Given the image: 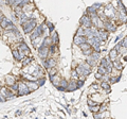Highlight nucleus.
Segmentation results:
<instances>
[{"mask_svg":"<svg viewBox=\"0 0 127 119\" xmlns=\"http://www.w3.org/2000/svg\"><path fill=\"white\" fill-rule=\"evenodd\" d=\"M22 24V29H23V32L26 34H30L32 30L36 27V24H37V21L36 19H34V18H30L29 17V19H28L27 21H24L23 24Z\"/></svg>","mask_w":127,"mask_h":119,"instance_id":"nucleus-1","label":"nucleus"},{"mask_svg":"<svg viewBox=\"0 0 127 119\" xmlns=\"http://www.w3.org/2000/svg\"><path fill=\"white\" fill-rule=\"evenodd\" d=\"M44 32H45V30H44V24H39V26H36L35 27L33 30H32V32H31V35H30V38H31V41H33V39H35V38H37V37H40L42 34H44Z\"/></svg>","mask_w":127,"mask_h":119,"instance_id":"nucleus-2","label":"nucleus"},{"mask_svg":"<svg viewBox=\"0 0 127 119\" xmlns=\"http://www.w3.org/2000/svg\"><path fill=\"white\" fill-rule=\"evenodd\" d=\"M18 96H24V95H29L31 93L29 87L27 86V84H24V83L20 82L19 83V86H18Z\"/></svg>","mask_w":127,"mask_h":119,"instance_id":"nucleus-3","label":"nucleus"},{"mask_svg":"<svg viewBox=\"0 0 127 119\" xmlns=\"http://www.w3.org/2000/svg\"><path fill=\"white\" fill-rule=\"evenodd\" d=\"M0 94H1L3 97H5L6 100L15 98V95L13 94V91H11V89H8L6 87H1V88H0Z\"/></svg>","mask_w":127,"mask_h":119,"instance_id":"nucleus-4","label":"nucleus"},{"mask_svg":"<svg viewBox=\"0 0 127 119\" xmlns=\"http://www.w3.org/2000/svg\"><path fill=\"white\" fill-rule=\"evenodd\" d=\"M38 55L39 57H41L42 60L47 59V56L49 54V47H45V46H40L38 47Z\"/></svg>","mask_w":127,"mask_h":119,"instance_id":"nucleus-5","label":"nucleus"},{"mask_svg":"<svg viewBox=\"0 0 127 119\" xmlns=\"http://www.w3.org/2000/svg\"><path fill=\"white\" fill-rule=\"evenodd\" d=\"M12 54H13V57L15 59L16 61H22V59L24 57V53L19 51L18 49H14L12 50Z\"/></svg>","mask_w":127,"mask_h":119,"instance_id":"nucleus-6","label":"nucleus"},{"mask_svg":"<svg viewBox=\"0 0 127 119\" xmlns=\"http://www.w3.org/2000/svg\"><path fill=\"white\" fill-rule=\"evenodd\" d=\"M80 23H82V24L85 28H91V26H92V21H91V19L88 16H84L80 19Z\"/></svg>","mask_w":127,"mask_h":119,"instance_id":"nucleus-7","label":"nucleus"},{"mask_svg":"<svg viewBox=\"0 0 127 119\" xmlns=\"http://www.w3.org/2000/svg\"><path fill=\"white\" fill-rule=\"evenodd\" d=\"M56 65V61L55 59H53V57H51V59H48L47 61H44V66L46 68H51V67H55Z\"/></svg>","mask_w":127,"mask_h":119,"instance_id":"nucleus-8","label":"nucleus"},{"mask_svg":"<svg viewBox=\"0 0 127 119\" xmlns=\"http://www.w3.org/2000/svg\"><path fill=\"white\" fill-rule=\"evenodd\" d=\"M85 42H87V38L85 37L84 35H76V36L74 37V44H76V45H80Z\"/></svg>","mask_w":127,"mask_h":119,"instance_id":"nucleus-9","label":"nucleus"},{"mask_svg":"<svg viewBox=\"0 0 127 119\" xmlns=\"http://www.w3.org/2000/svg\"><path fill=\"white\" fill-rule=\"evenodd\" d=\"M27 86L29 87L30 92H35L38 87H39V85H38V83H37V82H32V81L28 82V83H27Z\"/></svg>","mask_w":127,"mask_h":119,"instance_id":"nucleus-10","label":"nucleus"},{"mask_svg":"<svg viewBox=\"0 0 127 119\" xmlns=\"http://www.w3.org/2000/svg\"><path fill=\"white\" fill-rule=\"evenodd\" d=\"M18 50H19V51H21V52L28 53V52H29V47H28V45L24 42H20L18 44Z\"/></svg>","mask_w":127,"mask_h":119,"instance_id":"nucleus-11","label":"nucleus"},{"mask_svg":"<svg viewBox=\"0 0 127 119\" xmlns=\"http://www.w3.org/2000/svg\"><path fill=\"white\" fill-rule=\"evenodd\" d=\"M15 83V78L13 75H6L5 77V84L6 86H11Z\"/></svg>","mask_w":127,"mask_h":119,"instance_id":"nucleus-12","label":"nucleus"},{"mask_svg":"<svg viewBox=\"0 0 127 119\" xmlns=\"http://www.w3.org/2000/svg\"><path fill=\"white\" fill-rule=\"evenodd\" d=\"M10 24H12V21H11L9 18H6V17H3V19L1 20V23H0V27H1L2 29H5Z\"/></svg>","mask_w":127,"mask_h":119,"instance_id":"nucleus-13","label":"nucleus"},{"mask_svg":"<svg viewBox=\"0 0 127 119\" xmlns=\"http://www.w3.org/2000/svg\"><path fill=\"white\" fill-rule=\"evenodd\" d=\"M66 89H67V91H69V92H73V91H75V89H77V85H76V83H75V82H71V83H69Z\"/></svg>","mask_w":127,"mask_h":119,"instance_id":"nucleus-14","label":"nucleus"},{"mask_svg":"<svg viewBox=\"0 0 127 119\" xmlns=\"http://www.w3.org/2000/svg\"><path fill=\"white\" fill-rule=\"evenodd\" d=\"M116 55H118V51H116V49L114 48V49H112L111 51H110V53H109V59H110L112 62L116 59Z\"/></svg>","mask_w":127,"mask_h":119,"instance_id":"nucleus-15","label":"nucleus"},{"mask_svg":"<svg viewBox=\"0 0 127 119\" xmlns=\"http://www.w3.org/2000/svg\"><path fill=\"white\" fill-rule=\"evenodd\" d=\"M98 36H100V38L102 39V41H106L108 37V33H107V31H104V30H102L98 32Z\"/></svg>","mask_w":127,"mask_h":119,"instance_id":"nucleus-16","label":"nucleus"},{"mask_svg":"<svg viewBox=\"0 0 127 119\" xmlns=\"http://www.w3.org/2000/svg\"><path fill=\"white\" fill-rule=\"evenodd\" d=\"M52 44V41H51V37H46L44 39V42L41 43V45L40 46H45V47H49Z\"/></svg>","mask_w":127,"mask_h":119,"instance_id":"nucleus-17","label":"nucleus"},{"mask_svg":"<svg viewBox=\"0 0 127 119\" xmlns=\"http://www.w3.org/2000/svg\"><path fill=\"white\" fill-rule=\"evenodd\" d=\"M51 41H52V44H57V43H58V35H57L56 32H53V33H52Z\"/></svg>","mask_w":127,"mask_h":119,"instance_id":"nucleus-18","label":"nucleus"},{"mask_svg":"<svg viewBox=\"0 0 127 119\" xmlns=\"http://www.w3.org/2000/svg\"><path fill=\"white\" fill-rule=\"evenodd\" d=\"M79 46L80 47V49H83V50H87V49H90L91 48V45L88 42H85V43H83V44H80Z\"/></svg>","mask_w":127,"mask_h":119,"instance_id":"nucleus-19","label":"nucleus"},{"mask_svg":"<svg viewBox=\"0 0 127 119\" xmlns=\"http://www.w3.org/2000/svg\"><path fill=\"white\" fill-rule=\"evenodd\" d=\"M18 86H19V83L15 82L13 85L10 86V89H11V91H13V92H17V91H18Z\"/></svg>","mask_w":127,"mask_h":119,"instance_id":"nucleus-20","label":"nucleus"},{"mask_svg":"<svg viewBox=\"0 0 127 119\" xmlns=\"http://www.w3.org/2000/svg\"><path fill=\"white\" fill-rule=\"evenodd\" d=\"M31 61L32 60L30 59V57H23V59H22V66L26 67L27 65H29L31 63Z\"/></svg>","mask_w":127,"mask_h":119,"instance_id":"nucleus-21","label":"nucleus"},{"mask_svg":"<svg viewBox=\"0 0 127 119\" xmlns=\"http://www.w3.org/2000/svg\"><path fill=\"white\" fill-rule=\"evenodd\" d=\"M105 28H107L108 31H114L115 30V26L114 24H106Z\"/></svg>","mask_w":127,"mask_h":119,"instance_id":"nucleus-22","label":"nucleus"},{"mask_svg":"<svg viewBox=\"0 0 127 119\" xmlns=\"http://www.w3.org/2000/svg\"><path fill=\"white\" fill-rule=\"evenodd\" d=\"M112 65L115 67V69H118V70H121L122 69V65L120 62H116V61H113V63H112Z\"/></svg>","mask_w":127,"mask_h":119,"instance_id":"nucleus-23","label":"nucleus"},{"mask_svg":"<svg viewBox=\"0 0 127 119\" xmlns=\"http://www.w3.org/2000/svg\"><path fill=\"white\" fill-rule=\"evenodd\" d=\"M48 73H49V75H55V73H56V69H55V67L48 68Z\"/></svg>","mask_w":127,"mask_h":119,"instance_id":"nucleus-24","label":"nucleus"},{"mask_svg":"<svg viewBox=\"0 0 127 119\" xmlns=\"http://www.w3.org/2000/svg\"><path fill=\"white\" fill-rule=\"evenodd\" d=\"M90 109H91V112H92V113H96V112H100V105L96 104V105L90 106Z\"/></svg>","mask_w":127,"mask_h":119,"instance_id":"nucleus-25","label":"nucleus"},{"mask_svg":"<svg viewBox=\"0 0 127 119\" xmlns=\"http://www.w3.org/2000/svg\"><path fill=\"white\" fill-rule=\"evenodd\" d=\"M97 72L101 73V74H106V72H107V71H106V68L103 67V66L101 65V66L98 67V69H97Z\"/></svg>","mask_w":127,"mask_h":119,"instance_id":"nucleus-26","label":"nucleus"},{"mask_svg":"<svg viewBox=\"0 0 127 119\" xmlns=\"http://www.w3.org/2000/svg\"><path fill=\"white\" fill-rule=\"evenodd\" d=\"M101 86H102V87H103L104 89H109V88H110V86H109L108 82H106V81L102 82V83H101Z\"/></svg>","mask_w":127,"mask_h":119,"instance_id":"nucleus-27","label":"nucleus"},{"mask_svg":"<svg viewBox=\"0 0 127 119\" xmlns=\"http://www.w3.org/2000/svg\"><path fill=\"white\" fill-rule=\"evenodd\" d=\"M32 1V0H22V2H21V4H20V6L21 8H23V6H26V5H28L29 3Z\"/></svg>","mask_w":127,"mask_h":119,"instance_id":"nucleus-28","label":"nucleus"},{"mask_svg":"<svg viewBox=\"0 0 127 119\" xmlns=\"http://www.w3.org/2000/svg\"><path fill=\"white\" fill-rule=\"evenodd\" d=\"M45 82H46V80H45V78H41V79H38L37 80V83H38V85L39 86H42L45 84Z\"/></svg>","mask_w":127,"mask_h":119,"instance_id":"nucleus-29","label":"nucleus"},{"mask_svg":"<svg viewBox=\"0 0 127 119\" xmlns=\"http://www.w3.org/2000/svg\"><path fill=\"white\" fill-rule=\"evenodd\" d=\"M46 24H47L48 26V28H49V30H50L51 32L54 30V26H53V24H51V23H49V21H47V23H46Z\"/></svg>","mask_w":127,"mask_h":119,"instance_id":"nucleus-30","label":"nucleus"},{"mask_svg":"<svg viewBox=\"0 0 127 119\" xmlns=\"http://www.w3.org/2000/svg\"><path fill=\"white\" fill-rule=\"evenodd\" d=\"M92 52H93V51L91 50V48H90V49H87V50H84V51H83V53H84L85 55H90Z\"/></svg>","mask_w":127,"mask_h":119,"instance_id":"nucleus-31","label":"nucleus"},{"mask_svg":"<svg viewBox=\"0 0 127 119\" xmlns=\"http://www.w3.org/2000/svg\"><path fill=\"white\" fill-rule=\"evenodd\" d=\"M21 2H22V0H15V1H14L13 6H20Z\"/></svg>","mask_w":127,"mask_h":119,"instance_id":"nucleus-32","label":"nucleus"},{"mask_svg":"<svg viewBox=\"0 0 127 119\" xmlns=\"http://www.w3.org/2000/svg\"><path fill=\"white\" fill-rule=\"evenodd\" d=\"M76 85H77V88H79V87H82V86L84 85V81H82V80H79V81H77V83H76Z\"/></svg>","mask_w":127,"mask_h":119,"instance_id":"nucleus-33","label":"nucleus"},{"mask_svg":"<svg viewBox=\"0 0 127 119\" xmlns=\"http://www.w3.org/2000/svg\"><path fill=\"white\" fill-rule=\"evenodd\" d=\"M77 35H85V31L83 30V28L79 29V31H77Z\"/></svg>","mask_w":127,"mask_h":119,"instance_id":"nucleus-34","label":"nucleus"},{"mask_svg":"<svg viewBox=\"0 0 127 119\" xmlns=\"http://www.w3.org/2000/svg\"><path fill=\"white\" fill-rule=\"evenodd\" d=\"M6 99H5V97H3L1 94H0V102H5Z\"/></svg>","mask_w":127,"mask_h":119,"instance_id":"nucleus-35","label":"nucleus"},{"mask_svg":"<svg viewBox=\"0 0 127 119\" xmlns=\"http://www.w3.org/2000/svg\"><path fill=\"white\" fill-rule=\"evenodd\" d=\"M88 104H90V106H93V105H96L97 103L92 102V100H88Z\"/></svg>","mask_w":127,"mask_h":119,"instance_id":"nucleus-36","label":"nucleus"},{"mask_svg":"<svg viewBox=\"0 0 127 119\" xmlns=\"http://www.w3.org/2000/svg\"><path fill=\"white\" fill-rule=\"evenodd\" d=\"M72 74H73V75H72L73 78H77V74H79V73L76 72V70H73V71H72Z\"/></svg>","mask_w":127,"mask_h":119,"instance_id":"nucleus-37","label":"nucleus"},{"mask_svg":"<svg viewBox=\"0 0 127 119\" xmlns=\"http://www.w3.org/2000/svg\"><path fill=\"white\" fill-rule=\"evenodd\" d=\"M95 78H96V79H101V78H102V74L98 73V72H96V74H95Z\"/></svg>","mask_w":127,"mask_h":119,"instance_id":"nucleus-38","label":"nucleus"},{"mask_svg":"<svg viewBox=\"0 0 127 119\" xmlns=\"http://www.w3.org/2000/svg\"><path fill=\"white\" fill-rule=\"evenodd\" d=\"M122 44H123V45H124V46L126 47V48H127V37H126V38L124 39V43H122Z\"/></svg>","mask_w":127,"mask_h":119,"instance_id":"nucleus-39","label":"nucleus"},{"mask_svg":"<svg viewBox=\"0 0 127 119\" xmlns=\"http://www.w3.org/2000/svg\"><path fill=\"white\" fill-rule=\"evenodd\" d=\"M3 17H4V15H3L2 13H0V23H1V20L3 19Z\"/></svg>","mask_w":127,"mask_h":119,"instance_id":"nucleus-40","label":"nucleus"},{"mask_svg":"<svg viewBox=\"0 0 127 119\" xmlns=\"http://www.w3.org/2000/svg\"><path fill=\"white\" fill-rule=\"evenodd\" d=\"M20 114H21L20 111H17V112H16V116H18V115H20Z\"/></svg>","mask_w":127,"mask_h":119,"instance_id":"nucleus-41","label":"nucleus"},{"mask_svg":"<svg viewBox=\"0 0 127 119\" xmlns=\"http://www.w3.org/2000/svg\"><path fill=\"white\" fill-rule=\"evenodd\" d=\"M125 61H127V56H126V57H125Z\"/></svg>","mask_w":127,"mask_h":119,"instance_id":"nucleus-42","label":"nucleus"},{"mask_svg":"<svg viewBox=\"0 0 127 119\" xmlns=\"http://www.w3.org/2000/svg\"><path fill=\"white\" fill-rule=\"evenodd\" d=\"M0 38H1V33H0Z\"/></svg>","mask_w":127,"mask_h":119,"instance_id":"nucleus-43","label":"nucleus"},{"mask_svg":"<svg viewBox=\"0 0 127 119\" xmlns=\"http://www.w3.org/2000/svg\"><path fill=\"white\" fill-rule=\"evenodd\" d=\"M0 13H1V12H0Z\"/></svg>","mask_w":127,"mask_h":119,"instance_id":"nucleus-44","label":"nucleus"}]
</instances>
